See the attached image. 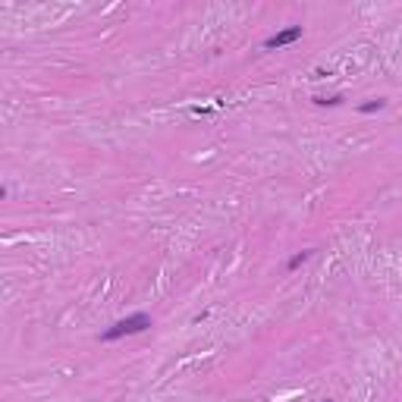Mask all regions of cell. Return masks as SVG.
Here are the masks:
<instances>
[{
	"label": "cell",
	"mask_w": 402,
	"mask_h": 402,
	"mask_svg": "<svg viewBox=\"0 0 402 402\" xmlns=\"http://www.w3.org/2000/svg\"><path fill=\"white\" fill-rule=\"evenodd\" d=\"M148 327H151V317H148V314H132V317H126V321L113 324L110 330H104V333H101V342H113V339L132 336V333H141V330H148Z\"/></svg>",
	"instance_id": "obj_1"
},
{
	"label": "cell",
	"mask_w": 402,
	"mask_h": 402,
	"mask_svg": "<svg viewBox=\"0 0 402 402\" xmlns=\"http://www.w3.org/2000/svg\"><path fill=\"white\" fill-rule=\"evenodd\" d=\"M299 38H302V26H289V29H283V32H277V35H270V38L264 41V47H267V51H277V47L295 44Z\"/></svg>",
	"instance_id": "obj_2"
},
{
	"label": "cell",
	"mask_w": 402,
	"mask_h": 402,
	"mask_svg": "<svg viewBox=\"0 0 402 402\" xmlns=\"http://www.w3.org/2000/svg\"><path fill=\"white\" fill-rule=\"evenodd\" d=\"M383 107H386V101L377 98V101H364L361 107H358V113H377V110H383Z\"/></svg>",
	"instance_id": "obj_3"
},
{
	"label": "cell",
	"mask_w": 402,
	"mask_h": 402,
	"mask_svg": "<svg viewBox=\"0 0 402 402\" xmlns=\"http://www.w3.org/2000/svg\"><path fill=\"white\" fill-rule=\"evenodd\" d=\"M311 255H314V252H299V255H292V258H289V264H286V267H289V270H295V267H302V264H305V261H308V258H311Z\"/></svg>",
	"instance_id": "obj_4"
},
{
	"label": "cell",
	"mask_w": 402,
	"mask_h": 402,
	"mask_svg": "<svg viewBox=\"0 0 402 402\" xmlns=\"http://www.w3.org/2000/svg\"><path fill=\"white\" fill-rule=\"evenodd\" d=\"M317 107H336V104H342V94H333V98H314Z\"/></svg>",
	"instance_id": "obj_5"
},
{
	"label": "cell",
	"mask_w": 402,
	"mask_h": 402,
	"mask_svg": "<svg viewBox=\"0 0 402 402\" xmlns=\"http://www.w3.org/2000/svg\"><path fill=\"white\" fill-rule=\"evenodd\" d=\"M324 402H333V399H324Z\"/></svg>",
	"instance_id": "obj_6"
}]
</instances>
